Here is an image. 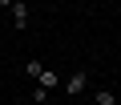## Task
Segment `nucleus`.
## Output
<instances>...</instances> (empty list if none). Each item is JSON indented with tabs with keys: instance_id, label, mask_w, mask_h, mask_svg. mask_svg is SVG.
<instances>
[{
	"instance_id": "f03ea898",
	"label": "nucleus",
	"mask_w": 121,
	"mask_h": 105,
	"mask_svg": "<svg viewBox=\"0 0 121 105\" xmlns=\"http://www.w3.org/2000/svg\"><path fill=\"white\" fill-rule=\"evenodd\" d=\"M8 12H12V28H24L28 24V4H24V0H16Z\"/></svg>"
},
{
	"instance_id": "423d86ee",
	"label": "nucleus",
	"mask_w": 121,
	"mask_h": 105,
	"mask_svg": "<svg viewBox=\"0 0 121 105\" xmlns=\"http://www.w3.org/2000/svg\"><path fill=\"white\" fill-rule=\"evenodd\" d=\"M32 101H36V105H44V101H48V89H40V85H36V89H32Z\"/></svg>"
},
{
	"instance_id": "0eeeda50",
	"label": "nucleus",
	"mask_w": 121,
	"mask_h": 105,
	"mask_svg": "<svg viewBox=\"0 0 121 105\" xmlns=\"http://www.w3.org/2000/svg\"><path fill=\"white\" fill-rule=\"evenodd\" d=\"M12 4H16V0H0V8H12Z\"/></svg>"
},
{
	"instance_id": "f257e3e1",
	"label": "nucleus",
	"mask_w": 121,
	"mask_h": 105,
	"mask_svg": "<svg viewBox=\"0 0 121 105\" xmlns=\"http://www.w3.org/2000/svg\"><path fill=\"white\" fill-rule=\"evenodd\" d=\"M85 89H89V73H85V69H77V73L69 77V85H65V93H73V97H77V93H85Z\"/></svg>"
},
{
	"instance_id": "39448f33",
	"label": "nucleus",
	"mask_w": 121,
	"mask_h": 105,
	"mask_svg": "<svg viewBox=\"0 0 121 105\" xmlns=\"http://www.w3.org/2000/svg\"><path fill=\"white\" fill-rule=\"evenodd\" d=\"M97 105H117V97H113V89H97V97H93Z\"/></svg>"
},
{
	"instance_id": "7ed1b4c3",
	"label": "nucleus",
	"mask_w": 121,
	"mask_h": 105,
	"mask_svg": "<svg viewBox=\"0 0 121 105\" xmlns=\"http://www.w3.org/2000/svg\"><path fill=\"white\" fill-rule=\"evenodd\" d=\"M24 73H28V77H32V81H36V77H40V73H44V65H40V61H36V57H32V61H24Z\"/></svg>"
},
{
	"instance_id": "6e6552de",
	"label": "nucleus",
	"mask_w": 121,
	"mask_h": 105,
	"mask_svg": "<svg viewBox=\"0 0 121 105\" xmlns=\"http://www.w3.org/2000/svg\"><path fill=\"white\" fill-rule=\"evenodd\" d=\"M89 105H97V101H89Z\"/></svg>"
},
{
	"instance_id": "20e7f679",
	"label": "nucleus",
	"mask_w": 121,
	"mask_h": 105,
	"mask_svg": "<svg viewBox=\"0 0 121 105\" xmlns=\"http://www.w3.org/2000/svg\"><path fill=\"white\" fill-rule=\"evenodd\" d=\"M36 85H40V89H52V85H56V73H52V69H44V73L36 77Z\"/></svg>"
}]
</instances>
